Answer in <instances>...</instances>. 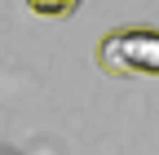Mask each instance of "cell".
Returning <instances> with one entry per match:
<instances>
[{"mask_svg":"<svg viewBox=\"0 0 159 155\" xmlns=\"http://www.w3.org/2000/svg\"><path fill=\"white\" fill-rule=\"evenodd\" d=\"M31 9H35V13H53V18H57V13H71V5H31Z\"/></svg>","mask_w":159,"mask_h":155,"instance_id":"obj_2","label":"cell"},{"mask_svg":"<svg viewBox=\"0 0 159 155\" xmlns=\"http://www.w3.org/2000/svg\"><path fill=\"white\" fill-rule=\"evenodd\" d=\"M97 62L106 75H159V31L124 27L97 45Z\"/></svg>","mask_w":159,"mask_h":155,"instance_id":"obj_1","label":"cell"},{"mask_svg":"<svg viewBox=\"0 0 159 155\" xmlns=\"http://www.w3.org/2000/svg\"><path fill=\"white\" fill-rule=\"evenodd\" d=\"M0 155H18V151H9V146H5V151H0Z\"/></svg>","mask_w":159,"mask_h":155,"instance_id":"obj_3","label":"cell"}]
</instances>
